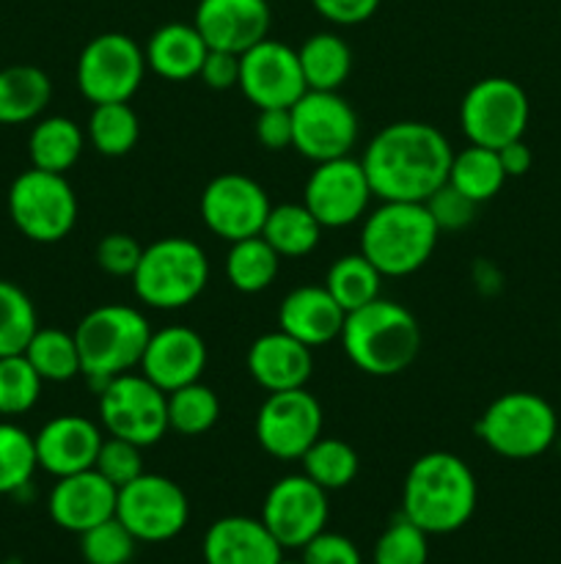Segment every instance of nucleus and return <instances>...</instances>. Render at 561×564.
<instances>
[{
    "label": "nucleus",
    "mask_w": 561,
    "mask_h": 564,
    "mask_svg": "<svg viewBox=\"0 0 561 564\" xmlns=\"http://www.w3.org/2000/svg\"><path fill=\"white\" fill-rule=\"evenodd\" d=\"M38 328L36 306L22 286L0 279V358L25 352Z\"/></svg>",
    "instance_id": "4c0bfd02"
},
{
    "label": "nucleus",
    "mask_w": 561,
    "mask_h": 564,
    "mask_svg": "<svg viewBox=\"0 0 561 564\" xmlns=\"http://www.w3.org/2000/svg\"><path fill=\"white\" fill-rule=\"evenodd\" d=\"M446 182L460 193H465L471 202L484 204L498 196L506 182V174L495 149L468 143L465 149L454 152V158H451L449 180Z\"/></svg>",
    "instance_id": "2f4dec72"
},
{
    "label": "nucleus",
    "mask_w": 561,
    "mask_h": 564,
    "mask_svg": "<svg viewBox=\"0 0 561 564\" xmlns=\"http://www.w3.org/2000/svg\"><path fill=\"white\" fill-rule=\"evenodd\" d=\"M204 369H207V345L201 334L187 325H168L152 330L138 372L152 380L160 391L170 394L182 386L201 380Z\"/></svg>",
    "instance_id": "6ab92c4d"
},
{
    "label": "nucleus",
    "mask_w": 561,
    "mask_h": 564,
    "mask_svg": "<svg viewBox=\"0 0 561 564\" xmlns=\"http://www.w3.org/2000/svg\"><path fill=\"white\" fill-rule=\"evenodd\" d=\"M344 317L346 312L333 301L324 284L297 286L278 306V328L311 350L339 339Z\"/></svg>",
    "instance_id": "393cba45"
},
{
    "label": "nucleus",
    "mask_w": 561,
    "mask_h": 564,
    "mask_svg": "<svg viewBox=\"0 0 561 564\" xmlns=\"http://www.w3.org/2000/svg\"><path fill=\"white\" fill-rule=\"evenodd\" d=\"M270 207L273 204L267 191L253 176L237 171H226L209 180L198 202L204 226L226 242L262 235Z\"/></svg>",
    "instance_id": "f3484780"
},
{
    "label": "nucleus",
    "mask_w": 561,
    "mask_h": 564,
    "mask_svg": "<svg viewBox=\"0 0 561 564\" xmlns=\"http://www.w3.org/2000/svg\"><path fill=\"white\" fill-rule=\"evenodd\" d=\"M280 564H302V562H280Z\"/></svg>",
    "instance_id": "603ef678"
},
{
    "label": "nucleus",
    "mask_w": 561,
    "mask_h": 564,
    "mask_svg": "<svg viewBox=\"0 0 561 564\" xmlns=\"http://www.w3.org/2000/svg\"><path fill=\"white\" fill-rule=\"evenodd\" d=\"M253 135L258 147L267 152L292 149V110L289 108H258L253 121Z\"/></svg>",
    "instance_id": "de8ad7c7"
},
{
    "label": "nucleus",
    "mask_w": 561,
    "mask_h": 564,
    "mask_svg": "<svg viewBox=\"0 0 561 564\" xmlns=\"http://www.w3.org/2000/svg\"><path fill=\"white\" fill-rule=\"evenodd\" d=\"M193 25L209 50L242 55L267 39L270 0H198Z\"/></svg>",
    "instance_id": "aec40b11"
},
{
    "label": "nucleus",
    "mask_w": 561,
    "mask_h": 564,
    "mask_svg": "<svg viewBox=\"0 0 561 564\" xmlns=\"http://www.w3.org/2000/svg\"><path fill=\"white\" fill-rule=\"evenodd\" d=\"M102 441L105 430L77 413H61L44 422L42 430L33 435L38 468L53 474L55 479L94 468Z\"/></svg>",
    "instance_id": "412c9836"
},
{
    "label": "nucleus",
    "mask_w": 561,
    "mask_h": 564,
    "mask_svg": "<svg viewBox=\"0 0 561 564\" xmlns=\"http://www.w3.org/2000/svg\"><path fill=\"white\" fill-rule=\"evenodd\" d=\"M479 485L471 466L454 452H427L407 468L402 516L432 534H451L476 512Z\"/></svg>",
    "instance_id": "f03ea898"
},
{
    "label": "nucleus",
    "mask_w": 561,
    "mask_h": 564,
    "mask_svg": "<svg viewBox=\"0 0 561 564\" xmlns=\"http://www.w3.org/2000/svg\"><path fill=\"white\" fill-rule=\"evenodd\" d=\"M262 237L275 248L280 259L308 257L319 246L322 224L308 213L306 204H275L270 207L267 220L262 226Z\"/></svg>",
    "instance_id": "c756f323"
},
{
    "label": "nucleus",
    "mask_w": 561,
    "mask_h": 564,
    "mask_svg": "<svg viewBox=\"0 0 561 564\" xmlns=\"http://www.w3.org/2000/svg\"><path fill=\"white\" fill-rule=\"evenodd\" d=\"M44 380L25 358V352L0 358V416L16 419L31 411L42 397Z\"/></svg>",
    "instance_id": "ea45409f"
},
{
    "label": "nucleus",
    "mask_w": 561,
    "mask_h": 564,
    "mask_svg": "<svg viewBox=\"0 0 561 564\" xmlns=\"http://www.w3.org/2000/svg\"><path fill=\"white\" fill-rule=\"evenodd\" d=\"M476 435L498 457L534 460L553 446L559 416L553 405L534 391H506L484 408Z\"/></svg>",
    "instance_id": "0eeeda50"
},
{
    "label": "nucleus",
    "mask_w": 561,
    "mask_h": 564,
    "mask_svg": "<svg viewBox=\"0 0 561 564\" xmlns=\"http://www.w3.org/2000/svg\"><path fill=\"white\" fill-rule=\"evenodd\" d=\"M424 207L432 215L435 226H438L440 231H460L465 229L468 224H473L479 204L471 202L465 193H460L457 187H451L449 182H446V185H440L438 191L424 202Z\"/></svg>",
    "instance_id": "c03bdc74"
},
{
    "label": "nucleus",
    "mask_w": 561,
    "mask_h": 564,
    "mask_svg": "<svg viewBox=\"0 0 561 564\" xmlns=\"http://www.w3.org/2000/svg\"><path fill=\"white\" fill-rule=\"evenodd\" d=\"M440 229L418 202H380L363 218L361 253L391 279L413 275L432 259Z\"/></svg>",
    "instance_id": "39448f33"
},
{
    "label": "nucleus",
    "mask_w": 561,
    "mask_h": 564,
    "mask_svg": "<svg viewBox=\"0 0 561 564\" xmlns=\"http://www.w3.org/2000/svg\"><path fill=\"white\" fill-rule=\"evenodd\" d=\"M146 53L127 33H99L77 58V88L91 105L130 102L146 77Z\"/></svg>",
    "instance_id": "9d476101"
},
{
    "label": "nucleus",
    "mask_w": 561,
    "mask_h": 564,
    "mask_svg": "<svg viewBox=\"0 0 561 564\" xmlns=\"http://www.w3.org/2000/svg\"><path fill=\"white\" fill-rule=\"evenodd\" d=\"M141 253L143 246L135 237L124 235V231H113V235H105L97 242L94 259H97V268L102 273L116 275V279H132L138 262H141Z\"/></svg>",
    "instance_id": "a18cd8bd"
},
{
    "label": "nucleus",
    "mask_w": 561,
    "mask_h": 564,
    "mask_svg": "<svg viewBox=\"0 0 561 564\" xmlns=\"http://www.w3.org/2000/svg\"><path fill=\"white\" fill-rule=\"evenodd\" d=\"M449 138L427 121H394L369 141L361 165L380 202L424 204L449 180Z\"/></svg>",
    "instance_id": "f257e3e1"
},
{
    "label": "nucleus",
    "mask_w": 561,
    "mask_h": 564,
    "mask_svg": "<svg viewBox=\"0 0 561 564\" xmlns=\"http://www.w3.org/2000/svg\"><path fill=\"white\" fill-rule=\"evenodd\" d=\"M130 281L143 306L176 312L196 303L207 290L209 259L190 237H160L143 246L141 262Z\"/></svg>",
    "instance_id": "423d86ee"
},
{
    "label": "nucleus",
    "mask_w": 561,
    "mask_h": 564,
    "mask_svg": "<svg viewBox=\"0 0 561 564\" xmlns=\"http://www.w3.org/2000/svg\"><path fill=\"white\" fill-rule=\"evenodd\" d=\"M289 110L292 149L311 163L346 158L355 149L361 124L355 108L339 91L308 88Z\"/></svg>",
    "instance_id": "f8f14e48"
},
{
    "label": "nucleus",
    "mask_w": 561,
    "mask_h": 564,
    "mask_svg": "<svg viewBox=\"0 0 561 564\" xmlns=\"http://www.w3.org/2000/svg\"><path fill=\"white\" fill-rule=\"evenodd\" d=\"M53 83L47 72L31 64L0 69V124H28L47 110Z\"/></svg>",
    "instance_id": "bb28decb"
},
{
    "label": "nucleus",
    "mask_w": 561,
    "mask_h": 564,
    "mask_svg": "<svg viewBox=\"0 0 561 564\" xmlns=\"http://www.w3.org/2000/svg\"><path fill=\"white\" fill-rule=\"evenodd\" d=\"M25 358L44 383H66L82 372L75 334H66L61 328H42L38 325L33 339L28 341Z\"/></svg>",
    "instance_id": "f704fd0d"
},
{
    "label": "nucleus",
    "mask_w": 561,
    "mask_h": 564,
    "mask_svg": "<svg viewBox=\"0 0 561 564\" xmlns=\"http://www.w3.org/2000/svg\"><path fill=\"white\" fill-rule=\"evenodd\" d=\"M226 253V281L242 295H256L278 279L280 257L262 235L229 242Z\"/></svg>",
    "instance_id": "7c9ffc66"
},
{
    "label": "nucleus",
    "mask_w": 561,
    "mask_h": 564,
    "mask_svg": "<svg viewBox=\"0 0 561 564\" xmlns=\"http://www.w3.org/2000/svg\"><path fill=\"white\" fill-rule=\"evenodd\" d=\"M143 53H146V66L154 75L170 83H182L198 77L209 47L193 22H168L148 36Z\"/></svg>",
    "instance_id": "a878e982"
},
{
    "label": "nucleus",
    "mask_w": 561,
    "mask_h": 564,
    "mask_svg": "<svg viewBox=\"0 0 561 564\" xmlns=\"http://www.w3.org/2000/svg\"><path fill=\"white\" fill-rule=\"evenodd\" d=\"M240 88L253 108H292L308 91L297 50L262 39L240 55Z\"/></svg>",
    "instance_id": "a211bd4d"
},
{
    "label": "nucleus",
    "mask_w": 561,
    "mask_h": 564,
    "mask_svg": "<svg viewBox=\"0 0 561 564\" xmlns=\"http://www.w3.org/2000/svg\"><path fill=\"white\" fill-rule=\"evenodd\" d=\"M99 394V427L105 435L124 438L138 446H154L170 433L168 394L141 372H127L108 380Z\"/></svg>",
    "instance_id": "1a4fd4ad"
},
{
    "label": "nucleus",
    "mask_w": 561,
    "mask_h": 564,
    "mask_svg": "<svg viewBox=\"0 0 561 564\" xmlns=\"http://www.w3.org/2000/svg\"><path fill=\"white\" fill-rule=\"evenodd\" d=\"M86 130L69 116H47L33 124L28 135V158L33 169L66 174L80 160Z\"/></svg>",
    "instance_id": "cd10ccee"
},
{
    "label": "nucleus",
    "mask_w": 561,
    "mask_h": 564,
    "mask_svg": "<svg viewBox=\"0 0 561 564\" xmlns=\"http://www.w3.org/2000/svg\"><path fill=\"white\" fill-rule=\"evenodd\" d=\"M528 94L509 77H484L465 91L460 105V124L468 143L501 149L526 135Z\"/></svg>",
    "instance_id": "9b49d317"
},
{
    "label": "nucleus",
    "mask_w": 561,
    "mask_h": 564,
    "mask_svg": "<svg viewBox=\"0 0 561 564\" xmlns=\"http://www.w3.org/2000/svg\"><path fill=\"white\" fill-rule=\"evenodd\" d=\"M72 334L80 350V375L88 378V383L102 389L108 380L141 367L152 325L141 308L127 303H105L91 308Z\"/></svg>",
    "instance_id": "20e7f679"
},
{
    "label": "nucleus",
    "mask_w": 561,
    "mask_h": 564,
    "mask_svg": "<svg viewBox=\"0 0 561 564\" xmlns=\"http://www.w3.org/2000/svg\"><path fill=\"white\" fill-rule=\"evenodd\" d=\"M245 367L253 383L273 394V391L306 389L314 372V356L311 347L278 328L253 339V345L248 347Z\"/></svg>",
    "instance_id": "5701e85b"
},
{
    "label": "nucleus",
    "mask_w": 561,
    "mask_h": 564,
    "mask_svg": "<svg viewBox=\"0 0 561 564\" xmlns=\"http://www.w3.org/2000/svg\"><path fill=\"white\" fill-rule=\"evenodd\" d=\"M141 138V121L130 102L94 105L86 124V141L102 158H124Z\"/></svg>",
    "instance_id": "473e14b6"
},
{
    "label": "nucleus",
    "mask_w": 561,
    "mask_h": 564,
    "mask_svg": "<svg viewBox=\"0 0 561 564\" xmlns=\"http://www.w3.org/2000/svg\"><path fill=\"white\" fill-rule=\"evenodd\" d=\"M311 6L333 25H361L374 17L380 0H311Z\"/></svg>",
    "instance_id": "8fccbe9b"
},
{
    "label": "nucleus",
    "mask_w": 561,
    "mask_h": 564,
    "mask_svg": "<svg viewBox=\"0 0 561 564\" xmlns=\"http://www.w3.org/2000/svg\"><path fill=\"white\" fill-rule=\"evenodd\" d=\"M220 419V400L201 380L168 394V430L185 438L209 433Z\"/></svg>",
    "instance_id": "e433bc0d"
},
{
    "label": "nucleus",
    "mask_w": 561,
    "mask_h": 564,
    "mask_svg": "<svg viewBox=\"0 0 561 564\" xmlns=\"http://www.w3.org/2000/svg\"><path fill=\"white\" fill-rule=\"evenodd\" d=\"M6 204H9L11 224L16 226V231L42 246L69 237L77 224V209H80L75 187L64 174L33 169V165L11 182Z\"/></svg>",
    "instance_id": "6e6552de"
},
{
    "label": "nucleus",
    "mask_w": 561,
    "mask_h": 564,
    "mask_svg": "<svg viewBox=\"0 0 561 564\" xmlns=\"http://www.w3.org/2000/svg\"><path fill=\"white\" fill-rule=\"evenodd\" d=\"M306 86L314 91H339L346 83L352 69V50L339 33L319 31L311 33L306 42L297 47Z\"/></svg>",
    "instance_id": "c85d7f7f"
},
{
    "label": "nucleus",
    "mask_w": 561,
    "mask_h": 564,
    "mask_svg": "<svg viewBox=\"0 0 561 564\" xmlns=\"http://www.w3.org/2000/svg\"><path fill=\"white\" fill-rule=\"evenodd\" d=\"M429 560V534L416 523L399 516L385 527L374 543V564H427Z\"/></svg>",
    "instance_id": "a19ab883"
},
{
    "label": "nucleus",
    "mask_w": 561,
    "mask_h": 564,
    "mask_svg": "<svg viewBox=\"0 0 561 564\" xmlns=\"http://www.w3.org/2000/svg\"><path fill=\"white\" fill-rule=\"evenodd\" d=\"M198 77L212 91H231L240 86V55L226 53V50H209Z\"/></svg>",
    "instance_id": "09e8293b"
},
{
    "label": "nucleus",
    "mask_w": 561,
    "mask_h": 564,
    "mask_svg": "<svg viewBox=\"0 0 561 564\" xmlns=\"http://www.w3.org/2000/svg\"><path fill=\"white\" fill-rule=\"evenodd\" d=\"M143 446L130 444L124 438H113V435H105L102 446H99V455L94 468L108 479L116 488H124L132 479L141 477L146 468H143Z\"/></svg>",
    "instance_id": "37998d69"
},
{
    "label": "nucleus",
    "mask_w": 561,
    "mask_h": 564,
    "mask_svg": "<svg viewBox=\"0 0 561 564\" xmlns=\"http://www.w3.org/2000/svg\"><path fill=\"white\" fill-rule=\"evenodd\" d=\"M328 490L319 488L306 474H289L278 479L264 496L262 523L270 529L280 549L300 551L319 532L328 529Z\"/></svg>",
    "instance_id": "dca6fc26"
},
{
    "label": "nucleus",
    "mask_w": 561,
    "mask_h": 564,
    "mask_svg": "<svg viewBox=\"0 0 561 564\" xmlns=\"http://www.w3.org/2000/svg\"><path fill=\"white\" fill-rule=\"evenodd\" d=\"M374 198L361 160L352 154L324 163H314L306 180L302 204L322 224V229H344L366 218L369 202Z\"/></svg>",
    "instance_id": "2eb2a0df"
},
{
    "label": "nucleus",
    "mask_w": 561,
    "mask_h": 564,
    "mask_svg": "<svg viewBox=\"0 0 561 564\" xmlns=\"http://www.w3.org/2000/svg\"><path fill=\"white\" fill-rule=\"evenodd\" d=\"M36 444L28 430L14 422H0V496L16 494L36 474Z\"/></svg>",
    "instance_id": "58836bf2"
},
{
    "label": "nucleus",
    "mask_w": 561,
    "mask_h": 564,
    "mask_svg": "<svg viewBox=\"0 0 561 564\" xmlns=\"http://www.w3.org/2000/svg\"><path fill=\"white\" fill-rule=\"evenodd\" d=\"M302 474H306L311 482H317L319 488L341 490L358 477V452L352 449L346 441L341 438H328V435H319L311 446H308L306 455L300 457Z\"/></svg>",
    "instance_id": "c9c22d12"
},
{
    "label": "nucleus",
    "mask_w": 561,
    "mask_h": 564,
    "mask_svg": "<svg viewBox=\"0 0 561 564\" xmlns=\"http://www.w3.org/2000/svg\"><path fill=\"white\" fill-rule=\"evenodd\" d=\"M119 488L110 485L97 468L55 479L47 499V512L55 527L82 534L116 516Z\"/></svg>",
    "instance_id": "4be33fe9"
},
{
    "label": "nucleus",
    "mask_w": 561,
    "mask_h": 564,
    "mask_svg": "<svg viewBox=\"0 0 561 564\" xmlns=\"http://www.w3.org/2000/svg\"><path fill=\"white\" fill-rule=\"evenodd\" d=\"M339 341L352 367L363 375L394 378L418 358L421 328L410 308L388 297H374L346 314Z\"/></svg>",
    "instance_id": "7ed1b4c3"
},
{
    "label": "nucleus",
    "mask_w": 561,
    "mask_h": 564,
    "mask_svg": "<svg viewBox=\"0 0 561 564\" xmlns=\"http://www.w3.org/2000/svg\"><path fill=\"white\" fill-rule=\"evenodd\" d=\"M135 545L138 540L116 516L80 534V554L86 564H130Z\"/></svg>",
    "instance_id": "79ce46f5"
},
{
    "label": "nucleus",
    "mask_w": 561,
    "mask_h": 564,
    "mask_svg": "<svg viewBox=\"0 0 561 564\" xmlns=\"http://www.w3.org/2000/svg\"><path fill=\"white\" fill-rule=\"evenodd\" d=\"M383 279L385 275L361 251H355L344 253V257H339L330 264L328 275H324V290L350 314L355 308L372 303L374 297H380Z\"/></svg>",
    "instance_id": "72a5a7b5"
},
{
    "label": "nucleus",
    "mask_w": 561,
    "mask_h": 564,
    "mask_svg": "<svg viewBox=\"0 0 561 564\" xmlns=\"http://www.w3.org/2000/svg\"><path fill=\"white\" fill-rule=\"evenodd\" d=\"M201 556L204 564H280L284 549L262 518L226 516L204 534Z\"/></svg>",
    "instance_id": "b1692460"
},
{
    "label": "nucleus",
    "mask_w": 561,
    "mask_h": 564,
    "mask_svg": "<svg viewBox=\"0 0 561 564\" xmlns=\"http://www.w3.org/2000/svg\"><path fill=\"white\" fill-rule=\"evenodd\" d=\"M324 413L317 397L306 389L273 391L256 413V441L275 460H300L322 435Z\"/></svg>",
    "instance_id": "4468645a"
},
{
    "label": "nucleus",
    "mask_w": 561,
    "mask_h": 564,
    "mask_svg": "<svg viewBox=\"0 0 561 564\" xmlns=\"http://www.w3.org/2000/svg\"><path fill=\"white\" fill-rule=\"evenodd\" d=\"M501 158V165H504V174L506 180H512V176H522L531 171L534 165V154L531 149H528V143L522 141V138H517V141L506 143V147L495 149Z\"/></svg>",
    "instance_id": "3c124183"
},
{
    "label": "nucleus",
    "mask_w": 561,
    "mask_h": 564,
    "mask_svg": "<svg viewBox=\"0 0 561 564\" xmlns=\"http://www.w3.org/2000/svg\"><path fill=\"white\" fill-rule=\"evenodd\" d=\"M116 518L130 529L138 543H168L179 538L190 521V501L174 479L143 471L119 488Z\"/></svg>",
    "instance_id": "ddd939ff"
},
{
    "label": "nucleus",
    "mask_w": 561,
    "mask_h": 564,
    "mask_svg": "<svg viewBox=\"0 0 561 564\" xmlns=\"http://www.w3.org/2000/svg\"><path fill=\"white\" fill-rule=\"evenodd\" d=\"M302 564H363L361 551L350 538L339 532H319L311 543L302 545Z\"/></svg>",
    "instance_id": "49530a36"
}]
</instances>
